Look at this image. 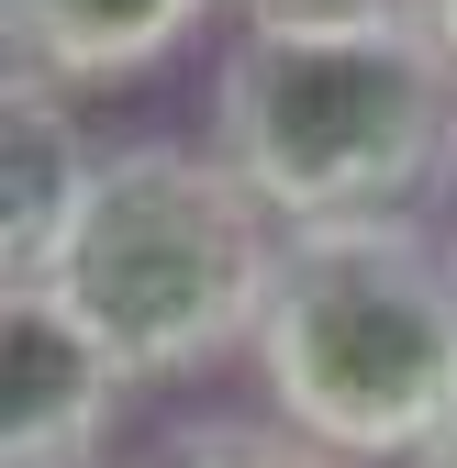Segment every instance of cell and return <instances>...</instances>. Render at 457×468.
I'll return each instance as SVG.
<instances>
[{"mask_svg":"<svg viewBox=\"0 0 457 468\" xmlns=\"http://www.w3.org/2000/svg\"><path fill=\"white\" fill-rule=\"evenodd\" d=\"M212 145L279 223H368L446 190L457 68L424 23H235Z\"/></svg>","mask_w":457,"mask_h":468,"instance_id":"obj_1","label":"cell"},{"mask_svg":"<svg viewBox=\"0 0 457 468\" xmlns=\"http://www.w3.org/2000/svg\"><path fill=\"white\" fill-rule=\"evenodd\" d=\"M257 390L335 457H413L457 424V234L424 212L302 223L257 313Z\"/></svg>","mask_w":457,"mask_h":468,"instance_id":"obj_2","label":"cell"},{"mask_svg":"<svg viewBox=\"0 0 457 468\" xmlns=\"http://www.w3.org/2000/svg\"><path fill=\"white\" fill-rule=\"evenodd\" d=\"M279 257H291V223L223 167V145L134 134V145H101L90 201L34 290H56L145 390L257 346Z\"/></svg>","mask_w":457,"mask_h":468,"instance_id":"obj_3","label":"cell"},{"mask_svg":"<svg viewBox=\"0 0 457 468\" xmlns=\"http://www.w3.org/2000/svg\"><path fill=\"white\" fill-rule=\"evenodd\" d=\"M123 390V357L56 290H0V468H90Z\"/></svg>","mask_w":457,"mask_h":468,"instance_id":"obj_4","label":"cell"},{"mask_svg":"<svg viewBox=\"0 0 457 468\" xmlns=\"http://www.w3.org/2000/svg\"><path fill=\"white\" fill-rule=\"evenodd\" d=\"M90 167H101V145L79 134L68 90L12 68L0 79V290H34L56 268V246L90 201Z\"/></svg>","mask_w":457,"mask_h":468,"instance_id":"obj_5","label":"cell"},{"mask_svg":"<svg viewBox=\"0 0 457 468\" xmlns=\"http://www.w3.org/2000/svg\"><path fill=\"white\" fill-rule=\"evenodd\" d=\"M212 0H0L12 68L56 90H134L156 56H179Z\"/></svg>","mask_w":457,"mask_h":468,"instance_id":"obj_6","label":"cell"},{"mask_svg":"<svg viewBox=\"0 0 457 468\" xmlns=\"http://www.w3.org/2000/svg\"><path fill=\"white\" fill-rule=\"evenodd\" d=\"M145 468H357V457H335L324 435L279 424V413H201V424L167 435Z\"/></svg>","mask_w":457,"mask_h":468,"instance_id":"obj_7","label":"cell"},{"mask_svg":"<svg viewBox=\"0 0 457 468\" xmlns=\"http://www.w3.org/2000/svg\"><path fill=\"white\" fill-rule=\"evenodd\" d=\"M235 23H413V0H223Z\"/></svg>","mask_w":457,"mask_h":468,"instance_id":"obj_8","label":"cell"},{"mask_svg":"<svg viewBox=\"0 0 457 468\" xmlns=\"http://www.w3.org/2000/svg\"><path fill=\"white\" fill-rule=\"evenodd\" d=\"M413 23H424V34L446 45V68H457V0H413Z\"/></svg>","mask_w":457,"mask_h":468,"instance_id":"obj_9","label":"cell"},{"mask_svg":"<svg viewBox=\"0 0 457 468\" xmlns=\"http://www.w3.org/2000/svg\"><path fill=\"white\" fill-rule=\"evenodd\" d=\"M402 468H457V424H446V435H435V446H413V457H402Z\"/></svg>","mask_w":457,"mask_h":468,"instance_id":"obj_10","label":"cell"},{"mask_svg":"<svg viewBox=\"0 0 457 468\" xmlns=\"http://www.w3.org/2000/svg\"><path fill=\"white\" fill-rule=\"evenodd\" d=\"M446 212H457V145H446Z\"/></svg>","mask_w":457,"mask_h":468,"instance_id":"obj_11","label":"cell"}]
</instances>
